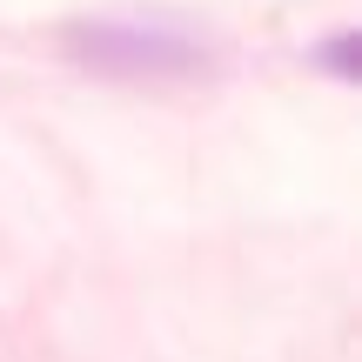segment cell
I'll return each mask as SVG.
<instances>
[{
  "instance_id": "obj_1",
  "label": "cell",
  "mask_w": 362,
  "mask_h": 362,
  "mask_svg": "<svg viewBox=\"0 0 362 362\" xmlns=\"http://www.w3.org/2000/svg\"><path fill=\"white\" fill-rule=\"evenodd\" d=\"M67 40L88 67H107V74H181L202 61V40L161 21H94L74 27Z\"/></svg>"
}]
</instances>
